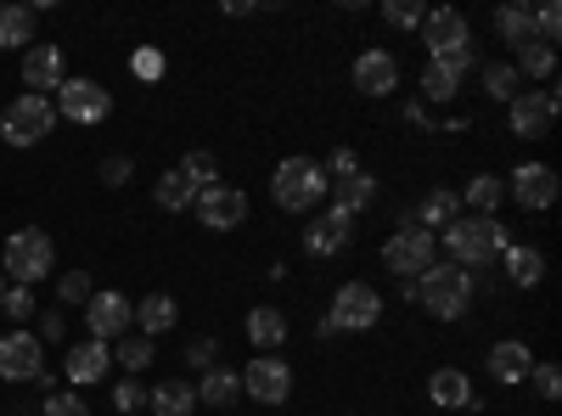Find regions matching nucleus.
Wrapping results in <instances>:
<instances>
[{
  "label": "nucleus",
  "mask_w": 562,
  "mask_h": 416,
  "mask_svg": "<svg viewBox=\"0 0 562 416\" xmlns=\"http://www.w3.org/2000/svg\"><path fill=\"white\" fill-rule=\"evenodd\" d=\"M270 198L288 214H310V209H321L326 198H333V180H326V169L315 158H281L276 180H270Z\"/></svg>",
  "instance_id": "obj_1"
},
{
  "label": "nucleus",
  "mask_w": 562,
  "mask_h": 416,
  "mask_svg": "<svg viewBox=\"0 0 562 416\" xmlns=\"http://www.w3.org/2000/svg\"><path fill=\"white\" fill-rule=\"evenodd\" d=\"M445 248H450V265L473 270V265H490L495 254H506V248H512V237H506V225H501V220L461 214V220H450V225H445Z\"/></svg>",
  "instance_id": "obj_2"
},
{
  "label": "nucleus",
  "mask_w": 562,
  "mask_h": 416,
  "mask_svg": "<svg viewBox=\"0 0 562 416\" xmlns=\"http://www.w3.org/2000/svg\"><path fill=\"white\" fill-rule=\"evenodd\" d=\"M473 270H461V265H434V270H422L416 276V304L428 310V315H439V321H461L467 315V304H473Z\"/></svg>",
  "instance_id": "obj_3"
},
{
  "label": "nucleus",
  "mask_w": 562,
  "mask_h": 416,
  "mask_svg": "<svg viewBox=\"0 0 562 416\" xmlns=\"http://www.w3.org/2000/svg\"><path fill=\"white\" fill-rule=\"evenodd\" d=\"M57 265V243L45 237V231H12V243H7V259H0V270L12 276V288H40L45 276H52Z\"/></svg>",
  "instance_id": "obj_4"
},
{
  "label": "nucleus",
  "mask_w": 562,
  "mask_h": 416,
  "mask_svg": "<svg viewBox=\"0 0 562 416\" xmlns=\"http://www.w3.org/2000/svg\"><path fill=\"white\" fill-rule=\"evenodd\" d=\"M383 265H389V276H400V282H416L422 270H434V265H439L434 231H428V225H416V220H405L394 237L383 243Z\"/></svg>",
  "instance_id": "obj_5"
},
{
  "label": "nucleus",
  "mask_w": 562,
  "mask_h": 416,
  "mask_svg": "<svg viewBox=\"0 0 562 416\" xmlns=\"http://www.w3.org/2000/svg\"><path fill=\"white\" fill-rule=\"evenodd\" d=\"M52 130H57V108L45 97H18L7 113H0V135H7V147H40Z\"/></svg>",
  "instance_id": "obj_6"
},
{
  "label": "nucleus",
  "mask_w": 562,
  "mask_h": 416,
  "mask_svg": "<svg viewBox=\"0 0 562 416\" xmlns=\"http://www.w3.org/2000/svg\"><path fill=\"white\" fill-rule=\"evenodd\" d=\"M326 321H333L338 333H371L383 321V293L366 288V282H344L333 293V310H326Z\"/></svg>",
  "instance_id": "obj_7"
},
{
  "label": "nucleus",
  "mask_w": 562,
  "mask_h": 416,
  "mask_svg": "<svg viewBox=\"0 0 562 416\" xmlns=\"http://www.w3.org/2000/svg\"><path fill=\"white\" fill-rule=\"evenodd\" d=\"M557 90H518V97L506 102V124L512 135H524V142H540V135H551L557 124Z\"/></svg>",
  "instance_id": "obj_8"
},
{
  "label": "nucleus",
  "mask_w": 562,
  "mask_h": 416,
  "mask_svg": "<svg viewBox=\"0 0 562 416\" xmlns=\"http://www.w3.org/2000/svg\"><path fill=\"white\" fill-rule=\"evenodd\" d=\"M57 113L74 119V124H102L113 113V97L97 79H63L57 85Z\"/></svg>",
  "instance_id": "obj_9"
},
{
  "label": "nucleus",
  "mask_w": 562,
  "mask_h": 416,
  "mask_svg": "<svg viewBox=\"0 0 562 416\" xmlns=\"http://www.w3.org/2000/svg\"><path fill=\"white\" fill-rule=\"evenodd\" d=\"M243 394H254L259 405H288V400H293V366H288V360H276V355L248 360Z\"/></svg>",
  "instance_id": "obj_10"
},
{
  "label": "nucleus",
  "mask_w": 562,
  "mask_h": 416,
  "mask_svg": "<svg viewBox=\"0 0 562 416\" xmlns=\"http://www.w3.org/2000/svg\"><path fill=\"white\" fill-rule=\"evenodd\" d=\"M0 378L7 383H40L45 378V349L34 333H7L0 338Z\"/></svg>",
  "instance_id": "obj_11"
},
{
  "label": "nucleus",
  "mask_w": 562,
  "mask_h": 416,
  "mask_svg": "<svg viewBox=\"0 0 562 416\" xmlns=\"http://www.w3.org/2000/svg\"><path fill=\"white\" fill-rule=\"evenodd\" d=\"M349 243H355V214H344L338 203L304 225V254H315V259H333V254H344Z\"/></svg>",
  "instance_id": "obj_12"
},
{
  "label": "nucleus",
  "mask_w": 562,
  "mask_h": 416,
  "mask_svg": "<svg viewBox=\"0 0 562 416\" xmlns=\"http://www.w3.org/2000/svg\"><path fill=\"white\" fill-rule=\"evenodd\" d=\"M506 198L518 209H551L557 203V169L551 164H518L506 175Z\"/></svg>",
  "instance_id": "obj_13"
},
{
  "label": "nucleus",
  "mask_w": 562,
  "mask_h": 416,
  "mask_svg": "<svg viewBox=\"0 0 562 416\" xmlns=\"http://www.w3.org/2000/svg\"><path fill=\"white\" fill-rule=\"evenodd\" d=\"M198 220L209 225V231H237L243 220H248V192H237V187H220V180H214V187H203L198 192Z\"/></svg>",
  "instance_id": "obj_14"
},
{
  "label": "nucleus",
  "mask_w": 562,
  "mask_h": 416,
  "mask_svg": "<svg viewBox=\"0 0 562 416\" xmlns=\"http://www.w3.org/2000/svg\"><path fill=\"white\" fill-rule=\"evenodd\" d=\"M473 74V52H456V57H428V68H422V102H456L461 79Z\"/></svg>",
  "instance_id": "obj_15"
},
{
  "label": "nucleus",
  "mask_w": 562,
  "mask_h": 416,
  "mask_svg": "<svg viewBox=\"0 0 562 416\" xmlns=\"http://www.w3.org/2000/svg\"><path fill=\"white\" fill-rule=\"evenodd\" d=\"M130 321H135V304H130L124 293H90V299H85V327H90V338H97V344L124 338Z\"/></svg>",
  "instance_id": "obj_16"
},
{
  "label": "nucleus",
  "mask_w": 562,
  "mask_h": 416,
  "mask_svg": "<svg viewBox=\"0 0 562 416\" xmlns=\"http://www.w3.org/2000/svg\"><path fill=\"white\" fill-rule=\"evenodd\" d=\"M422 45H428V57H456V52H467V45H473V29H467L461 12L439 7V12L422 18Z\"/></svg>",
  "instance_id": "obj_17"
},
{
  "label": "nucleus",
  "mask_w": 562,
  "mask_h": 416,
  "mask_svg": "<svg viewBox=\"0 0 562 416\" xmlns=\"http://www.w3.org/2000/svg\"><path fill=\"white\" fill-rule=\"evenodd\" d=\"M355 90H360V97H394V90H400L394 52H360L355 57Z\"/></svg>",
  "instance_id": "obj_18"
},
{
  "label": "nucleus",
  "mask_w": 562,
  "mask_h": 416,
  "mask_svg": "<svg viewBox=\"0 0 562 416\" xmlns=\"http://www.w3.org/2000/svg\"><path fill=\"white\" fill-rule=\"evenodd\" d=\"M23 85H29V97H45V90H57L63 85V45H29L23 52Z\"/></svg>",
  "instance_id": "obj_19"
},
{
  "label": "nucleus",
  "mask_w": 562,
  "mask_h": 416,
  "mask_svg": "<svg viewBox=\"0 0 562 416\" xmlns=\"http://www.w3.org/2000/svg\"><path fill=\"white\" fill-rule=\"evenodd\" d=\"M428 400H434L439 411H473V405H479L473 378L456 372V366H445V372H434V378H428Z\"/></svg>",
  "instance_id": "obj_20"
},
{
  "label": "nucleus",
  "mask_w": 562,
  "mask_h": 416,
  "mask_svg": "<svg viewBox=\"0 0 562 416\" xmlns=\"http://www.w3.org/2000/svg\"><path fill=\"white\" fill-rule=\"evenodd\" d=\"M490 378L495 383H529V372H535V355H529V344H518V338H506V344H495L490 349Z\"/></svg>",
  "instance_id": "obj_21"
},
{
  "label": "nucleus",
  "mask_w": 562,
  "mask_h": 416,
  "mask_svg": "<svg viewBox=\"0 0 562 416\" xmlns=\"http://www.w3.org/2000/svg\"><path fill=\"white\" fill-rule=\"evenodd\" d=\"M108 366H113V349L97 344V338H85V344L68 349V383H79V389H85V383H102Z\"/></svg>",
  "instance_id": "obj_22"
},
{
  "label": "nucleus",
  "mask_w": 562,
  "mask_h": 416,
  "mask_svg": "<svg viewBox=\"0 0 562 416\" xmlns=\"http://www.w3.org/2000/svg\"><path fill=\"white\" fill-rule=\"evenodd\" d=\"M198 180L192 175H186V169H164V180H158V187H153V203L158 209H169V214H180V209H192L198 203Z\"/></svg>",
  "instance_id": "obj_23"
},
{
  "label": "nucleus",
  "mask_w": 562,
  "mask_h": 416,
  "mask_svg": "<svg viewBox=\"0 0 562 416\" xmlns=\"http://www.w3.org/2000/svg\"><path fill=\"white\" fill-rule=\"evenodd\" d=\"M333 203H338L344 214H360V209H371V203H378V175L355 169V175L333 180Z\"/></svg>",
  "instance_id": "obj_24"
},
{
  "label": "nucleus",
  "mask_w": 562,
  "mask_h": 416,
  "mask_svg": "<svg viewBox=\"0 0 562 416\" xmlns=\"http://www.w3.org/2000/svg\"><path fill=\"white\" fill-rule=\"evenodd\" d=\"M248 344L254 349H281V344H288V315H281L276 304L248 310Z\"/></svg>",
  "instance_id": "obj_25"
},
{
  "label": "nucleus",
  "mask_w": 562,
  "mask_h": 416,
  "mask_svg": "<svg viewBox=\"0 0 562 416\" xmlns=\"http://www.w3.org/2000/svg\"><path fill=\"white\" fill-rule=\"evenodd\" d=\"M237 394H243V378L231 372V366H209L203 383H198V405H214V411L237 405Z\"/></svg>",
  "instance_id": "obj_26"
},
{
  "label": "nucleus",
  "mask_w": 562,
  "mask_h": 416,
  "mask_svg": "<svg viewBox=\"0 0 562 416\" xmlns=\"http://www.w3.org/2000/svg\"><path fill=\"white\" fill-rule=\"evenodd\" d=\"M135 321H140V338H158V333H169L175 321H180V310H175L169 293H147V299L135 304Z\"/></svg>",
  "instance_id": "obj_27"
},
{
  "label": "nucleus",
  "mask_w": 562,
  "mask_h": 416,
  "mask_svg": "<svg viewBox=\"0 0 562 416\" xmlns=\"http://www.w3.org/2000/svg\"><path fill=\"white\" fill-rule=\"evenodd\" d=\"M501 198H506V180L501 175H473V180H467V192H461V203L473 209V214H484V220H495Z\"/></svg>",
  "instance_id": "obj_28"
},
{
  "label": "nucleus",
  "mask_w": 562,
  "mask_h": 416,
  "mask_svg": "<svg viewBox=\"0 0 562 416\" xmlns=\"http://www.w3.org/2000/svg\"><path fill=\"white\" fill-rule=\"evenodd\" d=\"M147 405H153L158 416H192V411H198V389H192V383H158V389L147 394Z\"/></svg>",
  "instance_id": "obj_29"
},
{
  "label": "nucleus",
  "mask_w": 562,
  "mask_h": 416,
  "mask_svg": "<svg viewBox=\"0 0 562 416\" xmlns=\"http://www.w3.org/2000/svg\"><path fill=\"white\" fill-rule=\"evenodd\" d=\"M495 34L512 45V52H524V45L535 40V12L529 7H501L495 12Z\"/></svg>",
  "instance_id": "obj_30"
},
{
  "label": "nucleus",
  "mask_w": 562,
  "mask_h": 416,
  "mask_svg": "<svg viewBox=\"0 0 562 416\" xmlns=\"http://www.w3.org/2000/svg\"><path fill=\"white\" fill-rule=\"evenodd\" d=\"M501 259H506V276L518 288H540V276H546V254L540 248H506Z\"/></svg>",
  "instance_id": "obj_31"
},
{
  "label": "nucleus",
  "mask_w": 562,
  "mask_h": 416,
  "mask_svg": "<svg viewBox=\"0 0 562 416\" xmlns=\"http://www.w3.org/2000/svg\"><path fill=\"white\" fill-rule=\"evenodd\" d=\"M12 45H34V12L29 7H0V52H12Z\"/></svg>",
  "instance_id": "obj_32"
},
{
  "label": "nucleus",
  "mask_w": 562,
  "mask_h": 416,
  "mask_svg": "<svg viewBox=\"0 0 562 416\" xmlns=\"http://www.w3.org/2000/svg\"><path fill=\"white\" fill-rule=\"evenodd\" d=\"M551 74H557V45L529 40L524 52H518V79H551Z\"/></svg>",
  "instance_id": "obj_33"
},
{
  "label": "nucleus",
  "mask_w": 562,
  "mask_h": 416,
  "mask_svg": "<svg viewBox=\"0 0 562 416\" xmlns=\"http://www.w3.org/2000/svg\"><path fill=\"white\" fill-rule=\"evenodd\" d=\"M450 220H461V198L456 192H428L422 198V209H416V225H450Z\"/></svg>",
  "instance_id": "obj_34"
},
{
  "label": "nucleus",
  "mask_w": 562,
  "mask_h": 416,
  "mask_svg": "<svg viewBox=\"0 0 562 416\" xmlns=\"http://www.w3.org/2000/svg\"><path fill=\"white\" fill-rule=\"evenodd\" d=\"M518 90H524V79H518V68H512V63H484V97L512 102Z\"/></svg>",
  "instance_id": "obj_35"
},
{
  "label": "nucleus",
  "mask_w": 562,
  "mask_h": 416,
  "mask_svg": "<svg viewBox=\"0 0 562 416\" xmlns=\"http://www.w3.org/2000/svg\"><path fill=\"white\" fill-rule=\"evenodd\" d=\"M113 360L124 366V372H147V366H153V338H119Z\"/></svg>",
  "instance_id": "obj_36"
},
{
  "label": "nucleus",
  "mask_w": 562,
  "mask_h": 416,
  "mask_svg": "<svg viewBox=\"0 0 562 416\" xmlns=\"http://www.w3.org/2000/svg\"><path fill=\"white\" fill-rule=\"evenodd\" d=\"M422 18H428L422 0H383V23L389 29H422Z\"/></svg>",
  "instance_id": "obj_37"
},
{
  "label": "nucleus",
  "mask_w": 562,
  "mask_h": 416,
  "mask_svg": "<svg viewBox=\"0 0 562 416\" xmlns=\"http://www.w3.org/2000/svg\"><path fill=\"white\" fill-rule=\"evenodd\" d=\"M186 175L198 180V187H214L220 180V164H214V153H186V164H180Z\"/></svg>",
  "instance_id": "obj_38"
},
{
  "label": "nucleus",
  "mask_w": 562,
  "mask_h": 416,
  "mask_svg": "<svg viewBox=\"0 0 562 416\" xmlns=\"http://www.w3.org/2000/svg\"><path fill=\"white\" fill-rule=\"evenodd\" d=\"M57 293H63V304H85L90 293H97V288H90V270H68L57 282Z\"/></svg>",
  "instance_id": "obj_39"
},
{
  "label": "nucleus",
  "mask_w": 562,
  "mask_h": 416,
  "mask_svg": "<svg viewBox=\"0 0 562 416\" xmlns=\"http://www.w3.org/2000/svg\"><path fill=\"white\" fill-rule=\"evenodd\" d=\"M557 34H562V7H551V0H546V7L535 12V40L540 45H557Z\"/></svg>",
  "instance_id": "obj_40"
},
{
  "label": "nucleus",
  "mask_w": 562,
  "mask_h": 416,
  "mask_svg": "<svg viewBox=\"0 0 562 416\" xmlns=\"http://www.w3.org/2000/svg\"><path fill=\"white\" fill-rule=\"evenodd\" d=\"M529 378H535V394H540V400H557V394H562V372H557L551 360H535Z\"/></svg>",
  "instance_id": "obj_41"
},
{
  "label": "nucleus",
  "mask_w": 562,
  "mask_h": 416,
  "mask_svg": "<svg viewBox=\"0 0 562 416\" xmlns=\"http://www.w3.org/2000/svg\"><path fill=\"white\" fill-rule=\"evenodd\" d=\"M0 310H7L12 321H29L34 315V288H7L0 293Z\"/></svg>",
  "instance_id": "obj_42"
},
{
  "label": "nucleus",
  "mask_w": 562,
  "mask_h": 416,
  "mask_svg": "<svg viewBox=\"0 0 562 416\" xmlns=\"http://www.w3.org/2000/svg\"><path fill=\"white\" fill-rule=\"evenodd\" d=\"M321 169H326V180H344V175H355V169H360V158H355V147H338Z\"/></svg>",
  "instance_id": "obj_43"
},
{
  "label": "nucleus",
  "mask_w": 562,
  "mask_h": 416,
  "mask_svg": "<svg viewBox=\"0 0 562 416\" xmlns=\"http://www.w3.org/2000/svg\"><path fill=\"white\" fill-rule=\"evenodd\" d=\"M113 405H119V416H135L140 405H147V389H135V383H119V389H113Z\"/></svg>",
  "instance_id": "obj_44"
},
{
  "label": "nucleus",
  "mask_w": 562,
  "mask_h": 416,
  "mask_svg": "<svg viewBox=\"0 0 562 416\" xmlns=\"http://www.w3.org/2000/svg\"><path fill=\"white\" fill-rule=\"evenodd\" d=\"M45 416H90V405L79 394H52L45 400Z\"/></svg>",
  "instance_id": "obj_45"
},
{
  "label": "nucleus",
  "mask_w": 562,
  "mask_h": 416,
  "mask_svg": "<svg viewBox=\"0 0 562 416\" xmlns=\"http://www.w3.org/2000/svg\"><path fill=\"white\" fill-rule=\"evenodd\" d=\"M186 360H192V366H203V372H209V366H220V344H214V338H198L192 349H186Z\"/></svg>",
  "instance_id": "obj_46"
},
{
  "label": "nucleus",
  "mask_w": 562,
  "mask_h": 416,
  "mask_svg": "<svg viewBox=\"0 0 562 416\" xmlns=\"http://www.w3.org/2000/svg\"><path fill=\"white\" fill-rule=\"evenodd\" d=\"M102 180H108V187H124V180H130V158H108L102 164Z\"/></svg>",
  "instance_id": "obj_47"
},
{
  "label": "nucleus",
  "mask_w": 562,
  "mask_h": 416,
  "mask_svg": "<svg viewBox=\"0 0 562 416\" xmlns=\"http://www.w3.org/2000/svg\"><path fill=\"white\" fill-rule=\"evenodd\" d=\"M158 68H164V63H158V52H140V57H135V74H147V79H153Z\"/></svg>",
  "instance_id": "obj_48"
},
{
  "label": "nucleus",
  "mask_w": 562,
  "mask_h": 416,
  "mask_svg": "<svg viewBox=\"0 0 562 416\" xmlns=\"http://www.w3.org/2000/svg\"><path fill=\"white\" fill-rule=\"evenodd\" d=\"M0 293H7V270H0Z\"/></svg>",
  "instance_id": "obj_49"
}]
</instances>
